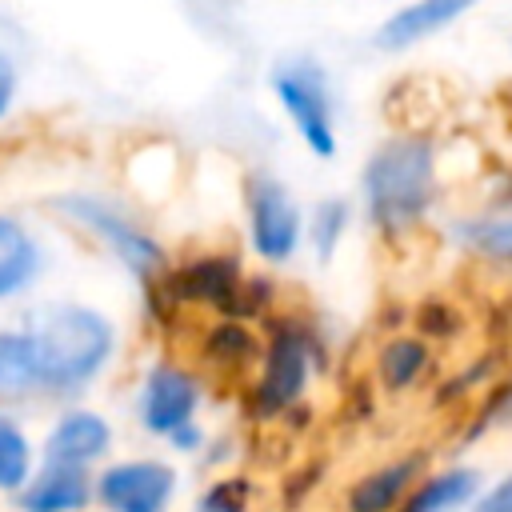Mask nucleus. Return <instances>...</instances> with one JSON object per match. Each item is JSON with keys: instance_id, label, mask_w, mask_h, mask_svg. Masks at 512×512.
<instances>
[{"instance_id": "9d476101", "label": "nucleus", "mask_w": 512, "mask_h": 512, "mask_svg": "<svg viewBox=\"0 0 512 512\" xmlns=\"http://www.w3.org/2000/svg\"><path fill=\"white\" fill-rule=\"evenodd\" d=\"M476 4L480 0H408L392 16H384V24L376 28V48L380 52H408V48L440 36L444 28H452Z\"/></svg>"}, {"instance_id": "4468645a", "label": "nucleus", "mask_w": 512, "mask_h": 512, "mask_svg": "<svg viewBox=\"0 0 512 512\" xmlns=\"http://www.w3.org/2000/svg\"><path fill=\"white\" fill-rule=\"evenodd\" d=\"M484 492V472L472 464H452L424 476L400 512H468Z\"/></svg>"}, {"instance_id": "0eeeda50", "label": "nucleus", "mask_w": 512, "mask_h": 512, "mask_svg": "<svg viewBox=\"0 0 512 512\" xmlns=\"http://www.w3.org/2000/svg\"><path fill=\"white\" fill-rule=\"evenodd\" d=\"M180 476L160 456L116 460L96 472V504L104 512H168Z\"/></svg>"}, {"instance_id": "f3484780", "label": "nucleus", "mask_w": 512, "mask_h": 512, "mask_svg": "<svg viewBox=\"0 0 512 512\" xmlns=\"http://www.w3.org/2000/svg\"><path fill=\"white\" fill-rule=\"evenodd\" d=\"M428 360H432V348L428 340L420 336H392L380 352H376V380L388 388V392H404L412 388L424 372H428Z\"/></svg>"}, {"instance_id": "5701e85b", "label": "nucleus", "mask_w": 512, "mask_h": 512, "mask_svg": "<svg viewBox=\"0 0 512 512\" xmlns=\"http://www.w3.org/2000/svg\"><path fill=\"white\" fill-rule=\"evenodd\" d=\"M16 92H20V76H16V64H12V56L0 48V120L12 112V100H16Z\"/></svg>"}, {"instance_id": "aec40b11", "label": "nucleus", "mask_w": 512, "mask_h": 512, "mask_svg": "<svg viewBox=\"0 0 512 512\" xmlns=\"http://www.w3.org/2000/svg\"><path fill=\"white\" fill-rule=\"evenodd\" d=\"M460 244L488 260H512V216H484L460 228Z\"/></svg>"}, {"instance_id": "a211bd4d", "label": "nucleus", "mask_w": 512, "mask_h": 512, "mask_svg": "<svg viewBox=\"0 0 512 512\" xmlns=\"http://www.w3.org/2000/svg\"><path fill=\"white\" fill-rule=\"evenodd\" d=\"M348 224H352V204H348L344 196H324V200L308 212V220H304V244L312 248V256H316L320 264H328V260L336 256V248H340Z\"/></svg>"}, {"instance_id": "f257e3e1", "label": "nucleus", "mask_w": 512, "mask_h": 512, "mask_svg": "<svg viewBox=\"0 0 512 512\" xmlns=\"http://www.w3.org/2000/svg\"><path fill=\"white\" fill-rule=\"evenodd\" d=\"M40 368H44V396L76 400L84 396L108 368L116 352V324L80 300H56L40 308L28 324Z\"/></svg>"}, {"instance_id": "423d86ee", "label": "nucleus", "mask_w": 512, "mask_h": 512, "mask_svg": "<svg viewBox=\"0 0 512 512\" xmlns=\"http://www.w3.org/2000/svg\"><path fill=\"white\" fill-rule=\"evenodd\" d=\"M312 336L284 320L272 328L268 344H264V356H260V380H256V408L264 416H280L288 412L292 404H300L308 380H312Z\"/></svg>"}, {"instance_id": "ddd939ff", "label": "nucleus", "mask_w": 512, "mask_h": 512, "mask_svg": "<svg viewBox=\"0 0 512 512\" xmlns=\"http://www.w3.org/2000/svg\"><path fill=\"white\" fill-rule=\"evenodd\" d=\"M44 272V248L32 236V228L12 216L0 212V304L24 296Z\"/></svg>"}, {"instance_id": "6ab92c4d", "label": "nucleus", "mask_w": 512, "mask_h": 512, "mask_svg": "<svg viewBox=\"0 0 512 512\" xmlns=\"http://www.w3.org/2000/svg\"><path fill=\"white\" fill-rule=\"evenodd\" d=\"M32 472H36V460H32L28 432L20 428V420L0 416V492L16 496Z\"/></svg>"}, {"instance_id": "dca6fc26", "label": "nucleus", "mask_w": 512, "mask_h": 512, "mask_svg": "<svg viewBox=\"0 0 512 512\" xmlns=\"http://www.w3.org/2000/svg\"><path fill=\"white\" fill-rule=\"evenodd\" d=\"M172 292H180L184 300H204V304L224 308L240 292V268L236 260H224V256L192 260L172 276Z\"/></svg>"}, {"instance_id": "7ed1b4c3", "label": "nucleus", "mask_w": 512, "mask_h": 512, "mask_svg": "<svg viewBox=\"0 0 512 512\" xmlns=\"http://www.w3.org/2000/svg\"><path fill=\"white\" fill-rule=\"evenodd\" d=\"M48 208H52L60 220H68L72 228L88 232V236H92L108 256H116L136 280L152 284V280L164 276V268H168L164 244H160L136 216H128L124 208H116L112 200H104V196H96V192H60V196L48 200Z\"/></svg>"}, {"instance_id": "20e7f679", "label": "nucleus", "mask_w": 512, "mask_h": 512, "mask_svg": "<svg viewBox=\"0 0 512 512\" xmlns=\"http://www.w3.org/2000/svg\"><path fill=\"white\" fill-rule=\"evenodd\" d=\"M268 88L280 100V112L288 116L292 132L316 160H332L340 148L336 136V96H332V76L312 52H292L272 64Z\"/></svg>"}, {"instance_id": "39448f33", "label": "nucleus", "mask_w": 512, "mask_h": 512, "mask_svg": "<svg viewBox=\"0 0 512 512\" xmlns=\"http://www.w3.org/2000/svg\"><path fill=\"white\" fill-rule=\"evenodd\" d=\"M244 216L252 252L264 264H288L304 244V208L292 188L272 172H252L244 180Z\"/></svg>"}, {"instance_id": "4be33fe9", "label": "nucleus", "mask_w": 512, "mask_h": 512, "mask_svg": "<svg viewBox=\"0 0 512 512\" xmlns=\"http://www.w3.org/2000/svg\"><path fill=\"white\" fill-rule=\"evenodd\" d=\"M468 512H512V472L500 476L496 484H488Z\"/></svg>"}, {"instance_id": "1a4fd4ad", "label": "nucleus", "mask_w": 512, "mask_h": 512, "mask_svg": "<svg viewBox=\"0 0 512 512\" xmlns=\"http://www.w3.org/2000/svg\"><path fill=\"white\" fill-rule=\"evenodd\" d=\"M20 512H84L96 504V476L80 464L44 460L28 476V484L12 496Z\"/></svg>"}, {"instance_id": "9b49d317", "label": "nucleus", "mask_w": 512, "mask_h": 512, "mask_svg": "<svg viewBox=\"0 0 512 512\" xmlns=\"http://www.w3.org/2000/svg\"><path fill=\"white\" fill-rule=\"evenodd\" d=\"M108 448H112V424L84 404H68L44 436V460L80 464V468H92L96 460H104Z\"/></svg>"}, {"instance_id": "b1692460", "label": "nucleus", "mask_w": 512, "mask_h": 512, "mask_svg": "<svg viewBox=\"0 0 512 512\" xmlns=\"http://www.w3.org/2000/svg\"><path fill=\"white\" fill-rule=\"evenodd\" d=\"M168 444H172L176 452H200V448H204V432H200V424L192 420V424L176 428V432L168 436Z\"/></svg>"}, {"instance_id": "2eb2a0df", "label": "nucleus", "mask_w": 512, "mask_h": 512, "mask_svg": "<svg viewBox=\"0 0 512 512\" xmlns=\"http://www.w3.org/2000/svg\"><path fill=\"white\" fill-rule=\"evenodd\" d=\"M44 396V368L28 328H0V400Z\"/></svg>"}, {"instance_id": "412c9836", "label": "nucleus", "mask_w": 512, "mask_h": 512, "mask_svg": "<svg viewBox=\"0 0 512 512\" xmlns=\"http://www.w3.org/2000/svg\"><path fill=\"white\" fill-rule=\"evenodd\" d=\"M244 504H248V484L240 476L236 480H216L200 496V512H244Z\"/></svg>"}, {"instance_id": "f03ea898", "label": "nucleus", "mask_w": 512, "mask_h": 512, "mask_svg": "<svg viewBox=\"0 0 512 512\" xmlns=\"http://www.w3.org/2000/svg\"><path fill=\"white\" fill-rule=\"evenodd\" d=\"M360 196L372 228L384 236H400L420 224L436 200V144L420 132L380 140L360 168Z\"/></svg>"}, {"instance_id": "f8f14e48", "label": "nucleus", "mask_w": 512, "mask_h": 512, "mask_svg": "<svg viewBox=\"0 0 512 512\" xmlns=\"http://www.w3.org/2000/svg\"><path fill=\"white\" fill-rule=\"evenodd\" d=\"M420 468H424L420 456H396V460L368 468L344 492V508L348 512H400L412 488L420 484Z\"/></svg>"}, {"instance_id": "6e6552de", "label": "nucleus", "mask_w": 512, "mask_h": 512, "mask_svg": "<svg viewBox=\"0 0 512 512\" xmlns=\"http://www.w3.org/2000/svg\"><path fill=\"white\" fill-rule=\"evenodd\" d=\"M200 412V380L176 364V360H156L136 392V420L152 436H172L176 428L192 424Z\"/></svg>"}]
</instances>
